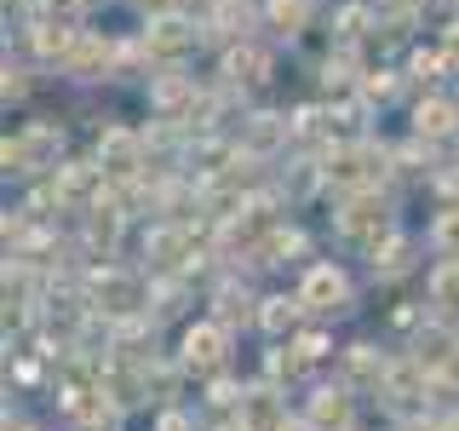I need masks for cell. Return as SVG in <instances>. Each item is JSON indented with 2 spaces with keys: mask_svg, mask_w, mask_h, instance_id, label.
Wrapping results in <instances>:
<instances>
[{
  "mask_svg": "<svg viewBox=\"0 0 459 431\" xmlns=\"http://www.w3.org/2000/svg\"><path fill=\"white\" fill-rule=\"evenodd\" d=\"M430 299H437V305H459V259H448V265L437 270V277H430Z\"/></svg>",
  "mask_w": 459,
  "mask_h": 431,
  "instance_id": "25",
  "label": "cell"
},
{
  "mask_svg": "<svg viewBox=\"0 0 459 431\" xmlns=\"http://www.w3.org/2000/svg\"><path fill=\"white\" fill-rule=\"evenodd\" d=\"M420 368H425L420 356H413V363H396L391 374H385V385H391L396 397H420Z\"/></svg>",
  "mask_w": 459,
  "mask_h": 431,
  "instance_id": "27",
  "label": "cell"
},
{
  "mask_svg": "<svg viewBox=\"0 0 459 431\" xmlns=\"http://www.w3.org/2000/svg\"><path fill=\"white\" fill-rule=\"evenodd\" d=\"M115 236H121V207H115V201H98L92 219H86V242H92V248H109Z\"/></svg>",
  "mask_w": 459,
  "mask_h": 431,
  "instance_id": "19",
  "label": "cell"
},
{
  "mask_svg": "<svg viewBox=\"0 0 459 431\" xmlns=\"http://www.w3.org/2000/svg\"><path fill=\"white\" fill-rule=\"evenodd\" d=\"M109 64H115V47H109V40H98V35H81L64 69H69L75 81H92V75H109Z\"/></svg>",
  "mask_w": 459,
  "mask_h": 431,
  "instance_id": "9",
  "label": "cell"
},
{
  "mask_svg": "<svg viewBox=\"0 0 459 431\" xmlns=\"http://www.w3.org/2000/svg\"><path fill=\"white\" fill-rule=\"evenodd\" d=\"M219 311H224V316H247V294H236V287H224V294H219Z\"/></svg>",
  "mask_w": 459,
  "mask_h": 431,
  "instance_id": "32",
  "label": "cell"
},
{
  "mask_svg": "<svg viewBox=\"0 0 459 431\" xmlns=\"http://www.w3.org/2000/svg\"><path fill=\"white\" fill-rule=\"evenodd\" d=\"M150 104L161 110V121H190L195 81H190V75H161V81H150Z\"/></svg>",
  "mask_w": 459,
  "mask_h": 431,
  "instance_id": "7",
  "label": "cell"
},
{
  "mask_svg": "<svg viewBox=\"0 0 459 431\" xmlns=\"http://www.w3.org/2000/svg\"><path fill=\"white\" fill-rule=\"evenodd\" d=\"M437 248L459 259V207H448V213L437 219Z\"/></svg>",
  "mask_w": 459,
  "mask_h": 431,
  "instance_id": "30",
  "label": "cell"
},
{
  "mask_svg": "<svg viewBox=\"0 0 459 431\" xmlns=\"http://www.w3.org/2000/svg\"><path fill=\"white\" fill-rule=\"evenodd\" d=\"M241 426L247 431H281V397L276 391H247L241 397Z\"/></svg>",
  "mask_w": 459,
  "mask_h": 431,
  "instance_id": "15",
  "label": "cell"
},
{
  "mask_svg": "<svg viewBox=\"0 0 459 431\" xmlns=\"http://www.w3.org/2000/svg\"><path fill=\"white\" fill-rule=\"evenodd\" d=\"M281 431H305V426H287V420H281Z\"/></svg>",
  "mask_w": 459,
  "mask_h": 431,
  "instance_id": "38",
  "label": "cell"
},
{
  "mask_svg": "<svg viewBox=\"0 0 459 431\" xmlns=\"http://www.w3.org/2000/svg\"><path fill=\"white\" fill-rule=\"evenodd\" d=\"M442 52H448V64H454V75H459V18L448 23V35H442Z\"/></svg>",
  "mask_w": 459,
  "mask_h": 431,
  "instance_id": "33",
  "label": "cell"
},
{
  "mask_svg": "<svg viewBox=\"0 0 459 431\" xmlns=\"http://www.w3.org/2000/svg\"><path fill=\"white\" fill-rule=\"evenodd\" d=\"M442 431H459V420H448V426H442Z\"/></svg>",
  "mask_w": 459,
  "mask_h": 431,
  "instance_id": "39",
  "label": "cell"
},
{
  "mask_svg": "<svg viewBox=\"0 0 459 431\" xmlns=\"http://www.w3.org/2000/svg\"><path fill=\"white\" fill-rule=\"evenodd\" d=\"M104 190H109L104 162H69V167H57V201H69V207H98Z\"/></svg>",
  "mask_w": 459,
  "mask_h": 431,
  "instance_id": "2",
  "label": "cell"
},
{
  "mask_svg": "<svg viewBox=\"0 0 459 431\" xmlns=\"http://www.w3.org/2000/svg\"><path fill=\"white\" fill-rule=\"evenodd\" d=\"M299 248H305V236H299V230H270L258 253H264V265H281V259H287V253H299Z\"/></svg>",
  "mask_w": 459,
  "mask_h": 431,
  "instance_id": "26",
  "label": "cell"
},
{
  "mask_svg": "<svg viewBox=\"0 0 459 431\" xmlns=\"http://www.w3.org/2000/svg\"><path fill=\"white\" fill-rule=\"evenodd\" d=\"M161 431H190V426H184L178 414H167V420H161Z\"/></svg>",
  "mask_w": 459,
  "mask_h": 431,
  "instance_id": "36",
  "label": "cell"
},
{
  "mask_svg": "<svg viewBox=\"0 0 459 431\" xmlns=\"http://www.w3.org/2000/svg\"><path fill=\"white\" fill-rule=\"evenodd\" d=\"M0 92H6V104H12V98H23V92H29V75L6 64V81H0Z\"/></svg>",
  "mask_w": 459,
  "mask_h": 431,
  "instance_id": "31",
  "label": "cell"
},
{
  "mask_svg": "<svg viewBox=\"0 0 459 431\" xmlns=\"http://www.w3.org/2000/svg\"><path fill=\"white\" fill-rule=\"evenodd\" d=\"M143 144H150V138L126 133V127H104V138H98V162H104L109 179H138V167H143Z\"/></svg>",
  "mask_w": 459,
  "mask_h": 431,
  "instance_id": "3",
  "label": "cell"
},
{
  "mask_svg": "<svg viewBox=\"0 0 459 431\" xmlns=\"http://www.w3.org/2000/svg\"><path fill=\"white\" fill-rule=\"evenodd\" d=\"M98 380L115 391V402H138V374H133V368H104Z\"/></svg>",
  "mask_w": 459,
  "mask_h": 431,
  "instance_id": "28",
  "label": "cell"
},
{
  "mask_svg": "<svg viewBox=\"0 0 459 431\" xmlns=\"http://www.w3.org/2000/svg\"><path fill=\"white\" fill-rule=\"evenodd\" d=\"M264 23L276 29V35H305L310 0H264Z\"/></svg>",
  "mask_w": 459,
  "mask_h": 431,
  "instance_id": "17",
  "label": "cell"
},
{
  "mask_svg": "<svg viewBox=\"0 0 459 431\" xmlns=\"http://www.w3.org/2000/svg\"><path fill=\"white\" fill-rule=\"evenodd\" d=\"M29 40H35V57H40V64H57V69H64L69 52H75V40H81V29L47 18V23H29Z\"/></svg>",
  "mask_w": 459,
  "mask_h": 431,
  "instance_id": "6",
  "label": "cell"
},
{
  "mask_svg": "<svg viewBox=\"0 0 459 431\" xmlns=\"http://www.w3.org/2000/svg\"><path fill=\"white\" fill-rule=\"evenodd\" d=\"M184 363L190 368H201V374H212L224 363V328L219 322H201V328H190L184 334Z\"/></svg>",
  "mask_w": 459,
  "mask_h": 431,
  "instance_id": "8",
  "label": "cell"
},
{
  "mask_svg": "<svg viewBox=\"0 0 459 431\" xmlns=\"http://www.w3.org/2000/svg\"><path fill=\"white\" fill-rule=\"evenodd\" d=\"M322 133H333V115H327V110H316V104H305V110L293 115V138H299V144H316V138H322Z\"/></svg>",
  "mask_w": 459,
  "mask_h": 431,
  "instance_id": "22",
  "label": "cell"
},
{
  "mask_svg": "<svg viewBox=\"0 0 459 431\" xmlns=\"http://www.w3.org/2000/svg\"><path fill=\"white\" fill-rule=\"evenodd\" d=\"M454 351H459V345H454L448 328H425V334H420V351H413V356H420L425 368H442V363H454Z\"/></svg>",
  "mask_w": 459,
  "mask_h": 431,
  "instance_id": "20",
  "label": "cell"
},
{
  "mask_svg": "<svg viewBox=\"0 0 459 431\" xmlns=\"http://www.w3.org/2000/svg\"><path fill=\"white\" fill-rule=\"evenodd\" d=\"M310 426L316 431H344L351 426V397L344 391H316L310 397Z\"/></svg>",
  "mask_w": 459,
  "mask_h": 431,
  "instance_id": "16",
  "label": "cell"
},
{
  "mask_svg": "<svg viewBox=\"0 0 459 431\" xmlns=\"http://www.w3.org/2000/svg\"><path fill=\"white\" fill-rule=\"evenodd\" d=\"M92 305L98 311H133L138 305V282L133 277H121V270H104V277H92Z\"/></svg>",
  "mask_w": 459,
  "mask_h": 431,
  "instance_id": "12",
  "label": "cell"
},
{
  "mask_svg": "<svg viewBox=\"0 0 459 431\" xmlns=\"http://www.w3.org/2000/svg\"><path fill=\"white\" fill-rule=\"evenodd\" d=\"M190 248H195V230H178V224H161V230L143 236V253H150L155 265H184Z\"/></svg>",
  "mask_w": 459,
  "mask_h": 431,
  "instance_id": "11",
  "label": "cell"
},
{
  "mask_svg": "<svg viewBox=\"0 0 459 431\" xmlns=\"http://www.w3.org/2000/svg\"><path fill=\"white\" fill-rule=\"evenodd\" d=\"M344 374H351V385H379L391 368H385V356L373 351V345H356V351L344 356Z\"/></svg>",
  "mask_w": 459,
  "mask_h": 431,
  "instance_id": "18",
  "label": "cell"
},
{
  "mask_svg": "<svg viewBox=\"0 0 459 431\" xmlns=\"http://www.w3.org/2000/svg\"><path fill=\"white\" fill-rule=\"evenodd\" d=\"M448 368H454V380H459V351H454V363H448Z\"/></svg>",
  "mask_w": 459,
  "mask_h": 431,
  "instance_id": "37",
  "label": "cell"
},
{
  "mask_svg": "<svg viewBox=\"0 0 459 431\" xmlns=\"http://www.w3.org/2000/svg\"><path fill=\"white\" fill-rule=\"evenodd\" d=\"M454 121H459V110L448 104V98H420V110H413V133H420L425 144L430 138H448Z\"/></svg>",
  "mask_w": 459,
  "mask_h": 431,
  "instance_id": "14",
  "label": "cell"
},
{
  "mask_svg": "<svg viewBox=\"0 0 459 431\" xmlns=\"http://www.w3.org/2000/svg\"><path fill=\"white\" fill-rule=\"evenodd\" d=\"M299 311H305V299H264L258 322H264V334H287V328L299 322Z\"/></svg>",
  "mask_w": 459,
  "mask_h": 431,
  "instance_id": "21",
  "label": "cell"
},
{
  "mask_svg": "<svg viewBox=\"0 0 459 431\" xmlns=\"http://www.w3.org/2000/svg\"><path fill=\"white\" fill-rule=\"evenodd\" d=\"M224 75L241 81V86H264L270 81V52L253 47V40H241V47H230V57H224Z\"/></svg>",
  "mask_w": 459,
  "mask_h": 431,
  "instance_id": "10",
  "label": "cell"
},
{
  "mask_svg": "<svg viewBox=\"0 0 459 431\" xmlns=\"http://www.w3.org/2000/svg\"><path fill=\"white\" fill-rule=\"evenodd\" d=\"M339 230H344V236H356V242H379L385 236V201L373 196L368 184H362V190H351V196H344V213H339Z\"/></svg>",
  "mask_w": 459,
  "mask_h": 431,
  "instance_id": "4",
  "label": "cell"
},
{
  "mask_svg": "<svg viewBox=\"0 0 459 431\" xmlns=\"http://www.w3.org/2000/svg\"><path fill=\"white\" fill-rule=\"evenodd\" d=\"M442 69H454L442 47H437V52H413V57H408V75H413V81H425V86H430V81H442Z\"/></svg>",
  "mask_w": 459,
  "mask_h": 431,
  "instance_id": "24",
  "label": "cell"
},
{
  "mask_svg": "<svg viewBox=\"0 0 459 431\" xmlns=\"http://www.w3.org/2000/svg\"><path fill=\"white\" fill-rule=\"evenodd\" d=\"M195 40H201V29L184 18L178 6L150 12V23H143V47H150V64H178V57L190 52Z\"/></svg>",
  "mask_w": 459,
  "mask_h": 431,
  "instance_id": "1",
  "label": "cell"
},
{
  "mask_svg": "<svg viewBox=\"0 0 459 431\" xmlns=\"http://www.w3.org/2000/svg\"><path fill=\"white\" fill-rule=\"evenodd\" d=\"M299 299H305V311H339L344 299H351V282H344L333 265H316L305 277V287H299Z\"/></svg>",
  "mask_w": 459,
  "mask_h": 431,
  "instance_id": "5",
  "label": "cell"
},
{
  "mask_svg": "<svg viewBox=\"0 0 459 431\" xmlns=\"http://www.w3.org/2000/svg\"><path fill=\"white\" fill-rule=\"evenodd\" d=\"M368 23H379V12H373V6H344L339 12V40H344V47H356V40L368 35Z\"/></svg>",
  "mask_w": 459,
  "mask_h": 431,
  "instance_id": "23",
  "label": "cell"
},
{
  "mask_svg": "<svg viewBox=\"0 0 459 431\" xmlns=\"http://www.w3.org/2000/svg\"><path fill=\"white\" fill-rule=\"evenodd\" d=\"M281 138H293V121H287V115H253L247 133H241V150H247V155H270Z\"/></svg>",
  "mask_w": 459,
  "mask_h": 431,
  "instance_id": "13",
  "label": "cell"
},
{
  "mask_svg": "<svg viewBox=\"0 0 459 431\" xmlns=\"http://www.w3.org/2000/svg\"><path fill=\"white\" fill-rule=\"evenodd\" d=\"M299 351H305V356H310V363H316V356H322V351H327V339H322V334H305V339H299Z\"/></svg>",
  "mask_w": 459,
  "mask_h": 431,
  "instance_id": "34",
  "label": "cell"
},
{
  "mask_svg": "<svg viewBox=\"0 0 459 431\" xmlns=\"http://www.w3.org/2000/svg\"><path fill=\"white\" fill-rule=\"evenodd\" d=\"M133 6H143V12H167V6H178V0H133Z\"/></svg>",
  "mask_w": 459,
  "mask_h": 431,
  "instance_id": "35",
  "label": "cell"
},
{
  "mask_svg": "<svg viewBox=\"0 0 459 431\" xmlns=\"http://www.w3.org/2000/svg\"><path fill=\"white\" fill-rule=\"evenodd\" d=\"M408 253H413V248H408V242H402V236H391V242H385V253H379V259H373V265H379V270H385V277H396V270H408Z\"/></svg>",
  "mask_w": 459,
  "mask_h": 431,
  "instance_id": "29",
  "label": "cell"
}]
</instances>
